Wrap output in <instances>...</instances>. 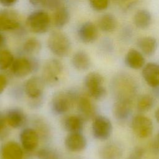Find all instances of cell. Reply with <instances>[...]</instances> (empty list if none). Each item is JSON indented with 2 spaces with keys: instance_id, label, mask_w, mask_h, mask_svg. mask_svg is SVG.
<instances>
[{
  "instance_id": "cell-1",
  "label": "cell",
  "mask_w": 159,
  "mask_h": 159,
  "mask_svg": "<svg viewBox=\"0 0 159 159\" xmlns=\"http://www.w3.org/2000/svg\"><path fill=\"white\" fill-rule=\"evenodd\" d=\"M80 94L77 91L61 90L56 92L51 98L50 108L51 112L57 116H61L68 112L75 104Z\"/></svg>"
},
{
  "instance_id": "cell-2",
  "label": "cell",
  "mask_w": 159,
  "mask_h": 159,
  "mask_svg": "<svg viewBox=\"0 0 159 159\" xmlns=\"http://www.w3.org/2000/svg\"><path fill=\"white\" fill-rule=\"evenodd\" d=\"M104 82V77L99 73L93 71L88 73L84 79V85L88 95L96 100L104 98L107 91Z\"/></svg>"
},
{
  "instance_id": "cell-3",
  "label": "cell",
  "mask_w": 159,
  "mask_h": 159,
  "mask_svg": "<svg viewBox=\"0 0 159 159\" xmlns=\"http://www.w3.org/2000/svg\"><path fill=\"white\" fill-rule=\"evenodd\" d=\"M50 51L59 57H66L70 52L71 43L68 37L63 32L56 30L52 32L47 40Z\"/></svg>"
},
{
  "instance_id": "cell-4",
  "label": "cell",
  "mask_w": 159,
  "mask_h": 159,
  "mask_svg": "<svg viewBox=\"0 0 159 159\" xmlns=\"http://www.w3.org/2000/svg\"><path fill=\"white\" fill-rule=\"evenodd\" d=\"M63 71V65L59 60L49 59L43 66L41 77L46 86L53 87L60 83Z\"/></svg>"
},
{
  "instance_id": "cell-5",
  "label": "cell",
  "mask_w": 159,
  "mask_h": 159,
  "mask_svg": "<svg viewBox=\"0 0 159 159\" xmlns=\"http://www.w3.org/2000/svg\"><path fill=\"white\" fill-rule=\"evenodd\" d=\"M51 24L48 14L43 11L32 12L27 18L25 25L29 31L35 34H43L47 32Z\"/></svg>"
},
{
  "instance_id": "cell-6",
  "label": "cell",
  "mask_w": 159,
  "mask_h": 159,
  "mask_svg": "<svg viewBox=\"0 0 159 159\" xmlns=\"http://www.w3.org/2000/svg\"><path fill=\"white\" fill-rule=\"evenodd\" d=\"M39 68L38 62L33 59L20 57L14 59L10 67L11 72L16 78H24L35 72Z\"/></svg>"
},
{
  "instance_id": "cell-7",
  "label": "cell",
  "mask_w": 159,
  "mask_h": 159,
  "mask_svg": "<svg viewBox=\"0 0 159 159\" xmlns=\"http://www.w3.org/2000/svg\"><path fill=\"white\" fill-rule=\"evenodd\" d=\"M91 132L94 138L99 140L108 139L112 132V124L109 118L104 116H96L93 120Z\"/></svg>"
},
{
  "instance_id": "cell-8",
  "label": "cell",
  "mask_w": 159,
  "mask_h": 159,
  "mask_svg": "<svg viewBox=\"0 0 159 159\" xmlns=\"http://www.w3.org/2000/svg\"><path fill=\"white\" fill-rule=\"evenodd\" d=\"M131 127L134 134L140 139H147L153 130L152 120L143 114H137L132 119Z\"/></svg>"
},
{
  "instance_id": "cell-9",
  "label": "cell",
  "mask_w": 159,
  "mask_h": 159,
  "mask_svg": "<svg viewBox=\"0 0 159 159\" xmlns=\"http://www.w3.org/2000/svg\"><path fill=\"white\" fill-rule=\"evenodd\" d=\"M46 84L42 77L33 76L27 79L24 84L25 94L30 100L43 98Z\"/></svg>"
},
{
  "instance_id": "cell-10",
  "label": "cell",
  "mask_w": 159,
  "mask_h": 159,
  "mask_svg": "<svg viewBox=\"0 0 159 159\" xmlns=\"http://www.w3.org/2000/svg\"><path fill=\"white\" fill-rule=\"evenodd\" d=\"M113 88L117 99H133L135 93V85L129 76H120L115 80Z\"/></svg>"
},
{
  "instance_id": "cell-11",
  "label": "cell",
  "mask_w": 159,
  "mask_h": 159,
  "mask_svg": "<svg viewBox=\"0 0 159 159\" xmlns=\"http://www.w3.org/2000/svg\"><path fill=\"white\" fill-rule=\"evenodd\" d=\"M20 145L26 152H33L37 148L40 137L33 127H24L19 135Z\"/></svg>"
},
{
  "instance_id": "cell-12",
  "label": "cell",
  "mask_w": 159,
  "mask_h": 159,
  "mask_svg": "<svg viewBox=\"0 0 159 159\" xmlns=\"http://www.w3.org/2000/svg\"><path fill=\"white\" fill-rule=\"evenodd\" d=\"M78 114L81 116L85 121L93 119L96 115V109L94 104L91 100L88 95L80 94L76 103Z\"/></svg>"
},
{
  "instance_id": "cell-13",
  "label": "cell",
  "mask_w": 159,
  "mask_h": 159,
  "mask_svg": "<svg viewBox=\"0 0 159 159\" xmlns=\"http://www.w3.org/2000/svg\"><path fill=\"white\" fill-rule=\"evenodd\" d=\"M6 122L12 129H20L25 126L27 117L25 113L20 108L12 107L7 110L4 114Z\"/></svg>"
},
{
  "instance_id": "cell-14",
  "label": "cell",
  "mask_w": 159,
  "mask_h": 159,
  "mask_svg": "<svg viewBox=\"0 0 159 159\" xmlns=\"http://www.w3.org/2000/svg\"><path fill=\"white\" fill-rule=\"evenodd\" d=\"M64 144L68 150L72 152H80L86 148L87 140L81 132L68 133L65 138Z\"/></svg>"
},
{
  "instance_id": "cell-15",
  "label": "cell",
  "mask_w": 159,
  "mask_h": 159,
  "mask_svg": "<svg viewBox=\"0 0 159 159\" xmlns=\"http://www.w3.org/2000/svg\"><path fill=\"white\" fill-rule=\"evenodd\" d=\"M24 149L15 141L3 143L0 147V159H22Z\"/></svg>"
},
{
  "instance_id": "cell-16",
  "label": "cell",
  "mask_w": 159,
  "mask_h": 159,
  "mask_svg": "<svg viewBox=\"0 0 159 159\" xmlns=\"http://www.w3.org/2000/svg\"><path fill=\"white\" fill-rule=\"evenodd\" d=\"M20 27L17 14L12 11H0V31H12Z\"/></svg>"
},
{
  "instance_id": "cell-17",
  "label": "cell",
  "mask_w": 159,
  "mask_h": 159,
  "mask_svg": "<svg viewBox=\"0 0 159 159\" xmlns=\"http://www.w3.org/2000/svg\"><path fill=\"white\" fill-rule=\"evenodd\" d=\"M85 120L79 114H71L63 117L61 126L68 133L81 132L84 129Z\"/></svg>"
},
{
  "instance_id": "cell-18",
  "label": "cell",
  "mask_w": 159,
  "mask_h": 159,
  "mask_svg": "<svg viewBox=\"0 0 159 159\" xmlns=\"http://www.w3.org/2000/svg\"><path fill=\"white\" fill-rule=\"evenodd\" d=\"M132 106L133 99H117L112 107L113 115L117 120H125L130 116Z\"/></svg>"
},
{
  "instance_id": "cell-19",
  "label": "cell",
  "mask_w": 159,
  "mask_h": 159,
  "mask_svg": "<svg viewBox=\"0 0 159 159\" xmlns=\"http://www.w3.org/2000/svg\"><path fill=\"white\" fill-rule=\"evenodd\" d=\"M142 76L147 84L152 88L159 86V65L148 63L142 68Z\"/></svg>"
},
{
  "instance_id": "cell-20",
  "label": "cell",
  "mask_w": 159,
  "mask_h": 159,
  "mask_svg": "<svg viewBox=\"0 0 159 159\" xmlns=\"http://www.w3.org/2000/svg\"><path fill=\"white\" fill-rule=\"evenodd\" d=\"M78 35L81 41L83 43H92L98 38V28L93 22H86L81 24L78 29Z\"/></svg>"
},
{
  "instance_id": "cell-21",
  "label": "cell",
  "mask_w": 159,
  "mask_h": 159,
  "mask_svg": "<svg viewBox=\"0 0 159 159\" xmlns=\"http://www.w3.org/2000/svg\"><path fill=\"white\" fill-rule=\"evenodd\" d=\"M122 155L123 149L116 142L107 143L99 150V156L101 159H120Z\"/></svg>"
},
{
  "instance_id": "cell-22",
  "label": "cell",
  "mask_w": 159,
  "mask_h": 159,
  "mask_svg": "<svg viewBox=\"0 0 159 159\" xmlns=\"http://www.w3.org/2000/svg\"><path fill=\"white\" fill-rule=\"evenodd\" d=\"M145 58L143 53L137 50L130 49L125 55V63L131 69L139 70L145 65Z\"/></svg>"
},
{
  "instance_id": "cell-23",
  "label": "cell",
  "mask_w": 159,
  "mask_h": 159,
  "mask_svg": "<svg viewBox=\"0 0 159 159\" xmlns=\"http://www.w3.org/2000/svg\"><path fill=\"white\" fill-rule=\"evenodd\" d=\"M71 61L74 68L80 71L88 70L91 65L89 56L86 52L83 50H79L75 53L71 58Z\"/></svg>"
},
{
  "instance_id": "cell-24",
  "label": "cell",
  "mask_w": 159,
  "mask_h": 159,
  "mask_svg": "<svg viewBox=\"0 0 159 159\" xmlns=\"http://www.w3.org/2000/svg\"><path fill=\"white\" fill-rule=\"evenodd\" d=\"M137 44L142 53L147 56L153 55L157 48V40L150 36L142 37L139 39Z\"/></svg>"
},
{
  "instance_id": "cell-25",
  "label": "cell",
  "mask_w": 159,
  "mask_h": 159,
  "mask_svg": "<svg viewBox=\"0 0 159 159\" xmlns=\"http://www.w3.org/2000/svg\"><path fill=\"white\" fill-rule=\"evenodd\" d=\"M70 12L67 8L61 6L55 10L53 16V23L55 27L61 28L68 24L70 20Z\"/></svg>"
},
{
  "instance_id": "cell-26",
  "label": "cell",
  "mask_w": 159,
  "mask_h": 159,
  "mask_svg": "<svg viewBox=\"0 0 159 159\" xmlns=\"http://www.w3.org/2000/svg\"><path fill=\"white\" fill-rule=\"evenodd\" d=\"M117 25L116 17L111 14H105L101 16L98 21L99 28L103 32H111L114 31Z\"/></svg>"
},
{
  "instance_id": "cell-27",
  "label": "cell",
  "mask_w": 159,
  "mask_h": 159,
  "mask_svg": "<svg viewBox=\"0 0 159 159\" xmlns=\"http://www.w3.org/2000/svg\"><path fill=\"white\" fill-rule=\"evenodd\" d=\"M134 22L137 28L141 29H147L151 24L152 15L147 10H139L134 15Z\"/></svg>"
},
{
  "instance_id": "cell-28",
  "label": "cell",
  "mask_w": 159,
  "mask_h": 159,
  "mask_svg": "<svg viewBox=\"0 0 159 159\" xmlns=\"http://www.w3.org/2000/svg\"><path fill=\"white\" fill-rule=\"evenodd\" d=\"M32 125H34L36 131L39 135L40 139H42L44 140H47L50 137V130L49 126L46 123L44 119L37 116L33 118L32 121Z\"/></svg>"
},
{
  "instance_id": "cell-29",
  "label": "cell",
  "mask_w": 159,
  "mask_h": 159,
  "mask_svg": "<svg viewBox=\"0 0 159 159\" xmlns=\"http://www.w3.org/2000/svg\"><path fill=\"white\" fill-rule=\"evenodd\" d=\"M22 49L28 55H34L40 50L41 43L37 39L30 37L25 41L22 46Z\"/></svg>"
},
{
  "instance_id": "cell-30",
  "label": "cell",
  "mask_w": 159,
  "mask_h": 159,
  "mask_svg": "<svg viewBox=\"0 0 159 159\" xmlns=\"http://www.w3.org/2000/svg\"><path fill=\"white\" fill-rule=\"evenodd\" d=\"M155 104V100L152 96L148 94L142 95L137 102V108L140 112L150 111Z\"/></svg>"
},
{
  "instance_id": "cell-31",
  "label": "cell",
  "mask_w": 159,
  "mask_h": 159,
  "mask_svg": "<svg viewBox=\"0 0 159 159\" xmlns=\"http://www.w3.org/2000/svg\"><path fill=\"white\" fill-rule=\"evenodd\" d=\"M14 60L12 53L7 49L0 48V71L10 68Z\"/></svg>"
},
{
  "instance_id": "cell-32",
  "label": "cell",
  "mask_w": 159,
  "mask_h": 159,
  "mask_svg": "<svg viewBox=\"0 0 159 159\" xmlns=\"http://www.w3.org/2000/svg\"><path fill=\"white\" fill-rule=\"evenodd\" d=\"M35 156L38 159H58L59 154L54 148L43 147L35 152Z\"/></svg>"
},
{
  "instance_id": "cell-33",
  "label": "cell",
  "mask_w": 159,
  "mask_h": 159,
  "mask_svg": "<svg viewBox=\"0 0 159 159\" xmlns=\"http://www.w3.org/2000/svg\"><path fill=\"white\" fill-rule=\"evenodd\" d=\"M10 134V127L7 124L4 114L0 112V141L4 140Z\"/></svg>"
},
{
  "instance_id": "cell-34",
  "label": "cell",
  "mask_w": 159,
  "mask_h": 159,
  "mask_svg": "<svg viewBox=\"0 0 159 159\" xmlns=\"http://www.w3.org/2000/svg\"><path fill=\"white\" fill-rule=\"evenodd\" d=\"M109 0H89L91 7L97 11H101L107 9Z\"/></svg>"
},
{
  "instance_id": "cell-35",
  "label": "cell",
  "mask_w": 159,
  "mask_h": 159,
  "mask_svg": "<svg viewBox=\"0 0 159 159\" xmlns=\"http://www.w3.org/2000/svg\"><path fill=\"white\" fill-rule=\"evenodd\" d=\"M144 154V149L141 147H137L133 149L130 155L125 159H142Z\"/></svg>"
},
{
  "instance_id": "cell-36",
  "label": "cell",
  "mask_w": 159,
  "mask_h": 159,
  "mask_svg": "<svg viewBox=\"0 0 159 159\" xmlns=\"http://www.w3.org/2000/svg\"><path fill=\"white\" fill-rule=\"evenodd\" d=\"M8 84V78L6 75L0 73V94H2Z\"/></svg>"
},
{
  "instance_id": "cell-37",
  "label": "cell",
  "mask_w": 159,
  "mask_h": 159,
  "mask_svg": "<svg viewBox=\"0 0 159 159\" xmlns=\"http://www.w3.org/2000/svg\"><path fill=\"white\" fill-rule=\"evenodd\" d=\"M152 148L155 152H159V131L153 140Z\"/></svg>"
},
{
  "instance_id": "cell-38",
  "label": "cell",
  "mask_w": 159,
  "mask_h": 159,
  "mask_svg": "<svg viewBox=\"0 0 159 159\" xmlns=\"http://www.w3.org/2000/svg\"><path fill=\"white\" fill-rule=\"evenodd\" d=\"M17 0H0V4L4 6H11L14 4Z\"/></svg>"
},
{
  "instance_id": "cell-39",
  "label": "cell",
  "mask_w": 159,
  "mask_h": 159,
  "mask_svg": "<svg viewBox=\"0 0 159 159\" xmlns=\"http://www.w3.org/2000/svg\"><path fill=\"white\" fill-rule=\"evenodd\" d=\"M47 0H29L30 2L35 6H38V5H42L43 6L44 3L47 1Z\"/></svg>"
},
{
  "instance_id": "cell-40",
  "label": "cell",
  "mask_w": 159,
  "mask_h": 159,
  "mask_svg": "<svg viewBox=\"0 0 159 159\" xmlns=\"http://www.w3.org/2000/svg\"><path fill=\"white\" fill-rule=\"evenodd\" d=\"M4 43V38L3 35L1 34V33L0 32V47L2 46Z\"/></svg>"
},
{
  "instance_id": "cell-41",
  "label": "cell",
  "mask_w": 159,
  "mask_h": 159,
  "mask_svg": "<svg viewBox=\"0 0 159 159\" xmlns=\"http://www.w3.org/2000/svg\"><path fill=\"white\" fill-rule=\"evenodd\" d=\"M155 119H156L157 121L159 123V108L155 111Z\"/></svg>"
}]
</instances>
